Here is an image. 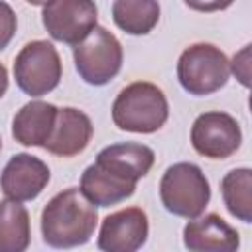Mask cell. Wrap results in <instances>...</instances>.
Here are the masks:
<instances>
[{"instance_id":"5bb4252c","label":"cell","mask_w":252,"mask_h":252,"mask_svg":"<svg viewBox=\"0 0 252 252\" xmlns=\"http://www.w3.org/2000/svg\"><path fill=\"white\" fill-rule=\"evenodd\" d=\"M57 118V106L45 100L26 102L12 120V136L22 146H39L43 148L51 136L53 124Z\"/></svg>"},{"instance_id":"ffe728a7","label":"cell","mask_w":252,"mask_h":252,"mask_svg":"<svg viewBox=\"0 0 252 252\" xmlns=\"http://www.w3.org/2000/svg\"><path fill=\"white\" fill-rule=\"evenodd\" d=\"M250 45H244V49L240 51V53H236L234 57H232V63H230V71L236 75V79L244 85V87H248L250 85V81H248V77H250Z\"/></svg>"},{"instance_id":"8992f818","label":"cell","mask_w":252,"mask_h":252,"mask_svg":"<svg viewBox=\"0 0 252 252\" xmlns=\"http://www.w3.org/2000/svg\"><path fill=\"white\" fill-rule=\"evenodd\" d=\"M14 79L22 93L43 96L61 81V57L53 43L35 39L26 43L14 59Z\"/></svg>"},{"instance_id":"7402d4cb","label":"cell","mask_w":252,"mask_h":252,"mask_svg":"<svg viewBox=\"0 0 252 252\" xmlns=\"http://www.w3.org/2000/svg\"><path fill=\"white\" fill-rule=\"evenodd\" d=\"M6 91H8V71H6V67L0 63V98L6 94Z\"/></svg>"},{"instance_id":"9c48e42d","label":"cell","mask_w":252,"mask_h":252,"mask_svg":"<svg viewBox=\"0 0 252 252\" xmlns=\"http://www.w3.org/2000/svg\"><path fill=\"white\" fill-rule=\"evenodd\" d=\"M150 224L140 207H126L104 217L98 230V248L104 252H136L148 240Z\"/></svg>"},{"instance_id":"30bf717a","label":"cell","mask_w":252,"mask_h":252,"mask_svg":"<svg viewBox=\"0 0 252 252\" xmlns=\"http://www.w3.org/2000/svg\"><path fill=\"white\" fill-rule=\"evenodd\" d=\"M49 167L32 154H16L10 158L0 175V189L12 201H33L49 183Z\"/></svg>"},{"instance_id":"d6986e66","label":"cell","mask_w":252,"mask_h":252,"mask_svg":"<svg viewBox=\"0 0 252 252\" xmlns=\"http://www.w3.org/2000/svg\"><path fill=\"white\" fill-rule=\"evenodd\" d=\"M16 28H18L16 12L12 10L10 4L0 0V51L6 49L8 43L12 41V37L16 33Z\"/></svg>"},{"instance_id":"52a82bcc","label":"cell","mask_w":252,"mask_h":252,"mask_svg":"<svg viewBox=\"0 0 252 252\" xmlns=\"http://www.w3.org/2000/svg\"><path fill=\"white\" fill-rule=\"evenodd\" d=\"M94 0H51L43 6L41 22L47 33L61 43L77 45L96 26Z\"/></svg>"},{"instance_id":"6da1fadb","label":"cell","mask_w":252,"mask_h":252,"mask_svg":"<svg viewBox=\"0 0 252 252\" xmlns=\"http://www.w3.org/2000/svg\"><path fill=\"white\" fill-rule=\"evenodd\" d=\"M98 222L93 205L79 187H69L53 195L41 211V236L53 248H75L87 244Z\"/></svg>"},{"instance_id":"44dd1931","label":"cell","mask_w":252,"mask_h":252,"mask_svg":"<svg viewBox=\"0 0 252 252\" xmlns=\"http://www.w3.org/2000/svg\"><path fill=\"white\" fill-rule=\"evenodd\" d=\"M195 12H220L232 6L234 0H183Z\"/></svg>"},{"instance_id":"3957f363","label":"cell","mask_w":252,"mask_h":252,"mask_svg":"<svg viewBox=\"0 0 252 252\" xmlns=\"http://www.w3.org/2000/svg\"><path fill=\"white\" fill-rule=\"evenodd\" d=\"M159 199L165 211L175 217L195 219L211 201V187L199 165L189 161L173 163L159 181Z\"/></svg>"},{"instance_id":"277c9868","label":"cell","mask_w":252,"mask_h":252,"mask_svg":"<svg viewBox=\"0 0 252 252\" xmlns=\"http://www.w3.org/2000/svg\"><path fill=\"white\" fill-rule=\"evenodd\" d=\"M228 77L230 61L213 43H193L177 59V81L189 94H213L228 83Z\"/></svg>"},{"instance_id":"ba28073f","label":"cell","mask_w":252,"mask_h":252,"mask_svg":"<svg viewBox=\"0 0 252 252\" xmlns=\"http://www.w3.org/2000/svg\"><path fill=\"white\" fill-rule=\"evenodd\" d=\"M242 132L234 116L220 110L203 112L191 126V146L209 159H226L240 148Z\"/></svg>"},{"instance_id":"7c38bea8","label":"cell","mask_w":252,"mask_h":252,"mask_svg":"<svg viewBox=\"0 0 252 252\" xmlns=\"http://www.w3.org/2000/svg\"><path fill=\"white\" fill-rule=\"evenodd\" d=\"M93 138L91 118L73 106L57 108V118L51 130V136L45 142V150L59 158L79 156Z\"/></svg>"},{"instance_id":"603a6c76","label":"cell","mask_w":252,"mask_h":252,"mask_svg":"<svg viewBox=\"0 0 252 252\" xmlns=\"http://www.w3.org/2000/svg\"><path fill=\"white\" fill-rule=\"evenodd\" d=\"M28 4H32V6H45L47 2H51V0H26Z\"/></svg>"},{"instance_id":"ac0fdd59","label":"cell","mask_w":252,"mask_h":252,"mask_svg":"<svg viewBox=\"0 0 252 252\" xmlns=\"http://www.w3.org/2000/svg\"><path fill=\"white\" fill-rule=\"evenodd\" d=\"M220 193L234 219L242 222L252 220V169L238 167L228 171L220 181Z\"/></svg>"},{"instance_id":"e0dca14e","label":"cell","mask_w":252,"mask_h":252,"mask_svg":"<svg viewBox=\"0 0 252 252\" xmlns=\"http://www.w3.org/2000/svg\"><path fill=\"white\" fill-rule=\"evenodd\" d=\"M30 213L20 201H0V252H24L30 246Z\"/></svg>"},{"instance_id":"9a60e30c","label":"cell","mask_w":252,"mask_h":252,"mask_svg":"<svg viewBox=\"0 0 252 252\" xmlns=\"http://www.w3.org/2000/svg\"><path fill=\"white\" fill-rule=\"evenodd\" d=\"M79 189L93 205L110 207V205H118V203L126 201L128 197H132L136 191V183L126 181V179L106 171L104 167L93 163L83 171Z\"/></svg>"},{"instance_id":"5b68a950","label":"cell","mask_w":252,"mask_h":252,"mask_svg":"<svg viewBox=\"0 0 252 252\" xmlns=\"http://www.w3.org/2000/svg\"><path fill=\"white\" fill-rule=\"evenodd\" d=\"M122 45L114 33L102 26H94L85 39L73 47V59L79 77L93 85L102 87L110 83L122 67Z\"/></svg>"},{"instance_id":"2e32d148","label":"cell","mask_w":252,"mask_h":252,"mask_svg":"<svg viewBox=\"0 0 252 252\" xmlns=\"http://www.w3.org/2000/svg\"><path fill=\"white\" fill-rule=\"evenodd\" d=\"M114 24L130 35H146L159 22L158 0H114L112 2Z\"/></svg>"},{"instance_id":"4fadbf2b","label":"cell","mask_w":252,"mask_h":252,"mask_svg":"<svg viewBox=\"0 0 252 252\" xmlns=\"http://www.w3.org/2000/svg\"><path fill=\"white\" fill-rule=\"evenodd\" d=\"M156 161V154L150 146L138 142H120L102 148L94 159L96 165L104 167L106 171L138 183V179L146 177Z\"/></svg>"},{"instance_id":"8fae6325","label":"cell","mask_w":252,"mask_h":252,"mask_svg":"<svg viewBox=\"0 0 252 252\" xmlns=\"http://www.w3.org/2000/svg\"><path fill=\"white\" fill-rule=\"evenodd\" d=\"M183 244L191 252H234L240 246V236L220 215L189 219L183 228Z\"/></svg>"},{"instance_id":"cb8c5ba5","label":"cell","mask_w":252,"mask_h":252,"mask_svg":"<svg viewBox=\"0 0 252 252\" xmlns=\"http://www.w3.org/2000/svg\"><path fill=\"white\" fill-rule=\"evenodd\" d=\"M0 150H2V138H0Z\"/></svg>"},{"instance_id":"7a4b0ae2","label":"cell","mask_w":252,"mask_h":252,"mask_svg":"<svg viewBox=\"0 0 252 252\" xmlns=\"http://www.w3.org/2000/svg\"><path fill=\"white\" fill-rule=\"evenodd\" d=\"M169 118V104L163 91L148 81L126 85L112 102V122L118 130L152 134Z\"/></svg>"}]
</instances>
